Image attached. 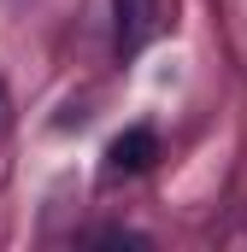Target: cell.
Wrapping results in <instances>:
<instances>
[{
  "label": "cell",
  "instance_id": "2",
  "mask_svg": "<svg viewBox=\"0 0 247 252\" xmlns=\"http://www.w3.org/2000/svg\"><path fill=\"white\" fill-rule=\"evenodd\" d=\"M112 170L118 176H135V170H147L153 158H159V141H153V129H124L118 141H112Z\"/></svg>",
  "mask_w": 247,
  "mask_h": 252
},
{
  "label": "cell",
  "instance_id": "1",
  "mask_svg": "<svg viewBox=\"0 0 247 252\" xmlns=\"http://www.w3.org/2000/svg\"><path fill=\"white\" fill-rule=\"evenodd\" d=\"M112 18H118V47L141 53L159 30V0H112Z\"/></svg>",
  "mask_w": 247,
  "mask_h": 252
}]
</instances>
